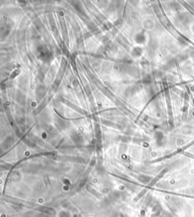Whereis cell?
<instances>
[{
	"label": "cell",
	"mask_w": 194,
	"mask_h": 217,
	"mask_svg": "<svg viewBox=\"0 0 194 217\" xmlns=\"http://www.w3.org/2000/svg\"><path fill=\"white\" fill-rule=\"evenodd\" d=\"M122 217H124V216H122Z\"/></svg>",
	"instance_id": "obj_3"
},
{
	"label": "cell",
	"mask_w": 194,
	"mask_h": 217,
	"mask_svg": "<svg viewBox=\"0 0 194 217\" xmlns=\"http://www.w3.org/2000/svg\"><path fill=\"white\" fill-rule=\"evenodd\" d=\"M193 31H194V26L193 27Z\"/></svg>",
	"instance_id": "obj_2"
},
{
	"label": "cell",
	"mask_w": 194,
	"mask_h": 217,
	"mask_svg": "<svg viewBox=\"0 0 194 217\" xmlns=\"http://www.w3.org/2000/svg\"><path fill=\"white\" fill-rule=\"evenodd\" d=\"M178 40H180V42H181V43H183V44H184V45H187V41H186V40H184V39H181V38H179Z\"/></svg>",
	"instance_id": "obj_1"
}]
</instances>
